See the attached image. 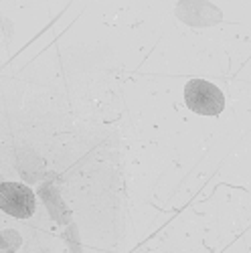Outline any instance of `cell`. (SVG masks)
<instances>
[{"label": "cell", "instance_id": "6da1fadb", "mask_svg": "<svg viewBox=\"0 0 251 253\" xmlns=\"http://www.w3.org/2000/svg\"><path fill=\"white\" fill-rule=\"evenodd\" d=\"M184 101L188 110L201 116H219L225 108V95L207 79H191L184 85Z\"/></svg>", "mask_w": 251, "mask_h": 253}, {"label": "cell", "instance_id": "3957f363", "mask_svg": "<svg viewBox=\"0 0 251 253\" xmlns=\"http://www.w3.org/2000/svg\"><path fill=\"white\" fill-rule=\"evenodd\" d=\"M176 16L193 27L217 25L221 20V12L207 0H180L176 6Z\"/></svg>", "mask_w": 251, "mask_h": 253}, {"label": "cell", "instance_id": "277c9868", "mask_svg": "<svg viewBox=\"0 0 251 253\" xmlns=\"http://www.w3.org/2000/svg\"><path fill=\"white\" fill-rule=\"evenodd\" d=\"M20 245H23V237L18 235V231L14 229L0 231V253H16Z\"/></svg>", "mask_w": 251, "mask_h": 253}, {"label": "cell", "instance_id": "7a4b0ae2", "mask_svg": "<svg viewBox=\"0 0 251 253\" xmlns=\"http://www.w3.org/2000/svg\"><path fill=\"white\" fill-rule=\"evenodd\" d=\"M37 199L29 184L23 182H0V211L12 219H29L35 215Z\"/></svg>", "mask_w": 251, "mask_h": 253}]
</instances>
